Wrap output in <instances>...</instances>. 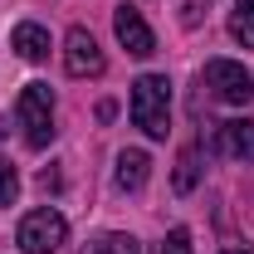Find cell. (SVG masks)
<instances>
[{
	"mask_svg": "<svg viewBox=\"0 0 254 254\" xmlns=\"http://www.w3.org/2000/svg\"><path fill=\"white\" fill-rule=\"evenodd\" d=\"M132 123L152 142H161L171 132V83H166V73H142L132 83Z\"/></svg>",
	"mask_w": 254,
	"mask_h": 254,
	"instance_id": "6da1fadb",
	"label": "cell"
},
{
	"mask_svg": "<svg viewBox=\"0 0 254 254\" xmlns=\"http://www.w3.org/2000/svg\"><path fill=\"white\" fill-rule=\"evenodd\" d=\"M15 113H20V127H25V142L34 152H44L54 142V88L49 83H25Z\"/></svg>",
	"mask_w": 254,
	"mask_h": 254,
	"instance_id": "7a4b0ae2",
	"label": "cell"
},
{
	"mask_svg": "<svg viewBox=\"0 0 254 254\" xmlns=\"http://www.w3.org/2000/svg\"><path fill=\"white\" fill-rule=\"evenodd\" d=\"M68 240V220H64L59 210H30L20 230H15V245L20 254H54Z\"/></svg>",
	"mask_w": 254,
	"mask_h": 254,
	"instance_id": "3957f363",
	"label": "cell"
},
{
	"mask_svg": "<svg viewBox=\"0 0 254 254\" xmlns=\"http://www.w3.org/2000/svg\"><path fill=\"white\" fill-rule=\"evenodd\" d=\"M200 83L220 98V103H235V108H245V103L254 98L250 68H245V64H235V59H210V64H205V73H200Z\"/></svg>",
	"mask_w": 254,
	"mask_h": 254,
	"instance_id": "277c9868",
	"label": "cell"
},
{
	"mask_svg": "<svg viewBox=\"0 0 254 254\" xmlns=\"http://www.w3.org/2000/svg\"><path fill=\"white\" fill-rule=\"evenodd\" d=\"M64 68H68L73 78H98V73L108 68L103 49H98V39L83 30V25H73V30H68V39H64Z\"/></svg>",
	"mask_w": 254,
	"mask_h": 254,
	"instance_id": "5b68a950",
	"label": "cell"
},
{
	"mask_svg": "<svg viewBox=\"0 0 254 254\" xmlns=\"http://www.w3.org/2000/svg\"><path fill=\"white\" fill-rule=\"evenodd\" d=\"M113 30H118V44H123L132 59L157 54V39H152V30H147V20H142L137 5H118V10H113Z\"/></svg>",
	"mask_w": 254,
	"mask_h": 254,
	"instance_id": "8992f818",
	"label": "cell"
},
{
	"mask_svg": "<svg viewBox=\"0 0 254 254\" xmlns=\"http://www.w3.org/2000/svg\"><path fill=\"white\" fill-rule=\"evenodd\" d=\"M215 147L230 161H254V118H230V123H220Z\"/></svg>",
	"mask_w": 254,
	"mask_h": 254,
	"instance_id": "52a82bcc",
	"label": "cell"
},
{
	"mask_svg": "<svg viewBox=\"0 0 254 254\" xmlns=\"http://www.w3.org/2000/svg\"><path fill=\"white\" fill-rule=\"evenodd\" d=\"M147 176H152V157H147L142 147H127V152H118V171H113L118 190H142V186H147Z\"/></svg>",
	"mask_w": 254,
	"mask_h": 254,
	"instance_id": "ba28073f",
	"label": "cell"
},
{
	"mask_svg": "<svg viewBox=\"0 0 254 254\" xmlns=\"http://www.w3.org/2000/svg\"><path fill=\"white\" fill-rule=\"evenodd\" d=\"M10 49H15L20 59H30V64L49 59V30L34 25V20H25V25H15V34H10Z\"/></svg>",
	"mask_w": 254,
	"mask_h": 254,
	"instance_id": "9c48e42d",
	"label": "cell"
},
{
	"mask_svg": "<svg viewBox=\"0 0 254 254\" xmlns=\"http://www.w3.org/2000/svg\"><path fill=\"white\" fill-rule=\"evenodd\" d=\"M230 34H235L245 49H254V0H235V10H230Z\"/></svg>",
	"mask_w": 254,
	"mask_h": 254,
	"instance_id": "30bf717a",
	"label": "cell"
},
{
	"mask_svg": "<svg viewBox=\"0 0 254 254\" xmlns=\"http://www.w3.org/2000/svg\"><path fill=\"white\" fill-rule=\"evenodd\" d=\"M195 181H200V147H186L176 161V190L186 195V190H195Z\"/></svg>",
	"mask_w": 254,
	"mask_h": 254,
	"instance_id": "8fae6325",
	"label": "cell"
},
{
	"mask_svg": "<svg viewBox=\"0 0 254 254\" xmlns=\"http://www.w3.org/2000/svg\"><path fill=\"white\" fill-rule=\"evenodd\" d=\"M83 254H137V240L113 230V235H98V240H93V245H88Z\"/></svg>",
	"mask_w": 254,
	"mask_h": 254,
	"instance_id": "7c38bea8",
	"label": "cell"
},
{
	"mask_svg": "<svg viewBox=\"0 0 254 254\" xmlns=\"http://www.w3.org/2000/svg\"><path fill=\"white\" fill-rule=\"evenodd\" d=\"M15 190H20V176H15V166L0 157V205H10L15 200Z\"/></svg>",
	"mask_w": 254,
	"mask_h": 254,
	"instance_id": "4fadbf2b",
	"label": "cell"
},
{
	"mask_svg": "<svg viewBox=\"0 0 254 254\" xmlns=\"http://www.w3.org/2000/svg\"><path fill=\"white\" fill-rule=\"evenodd\" d=\"M161 254H190V230H181V225H176V230L161 240Z\"/></svg>",
	"mask_w": 254,
	"mask_h": 254,
	"instance_id": "5bb4252c",
	"label": "cell"
},
{
	"mask_svg": "<svg viewBox=\"0 0 254 254\" xmlns=\"http://www.w3.org/2000/svg\"><path fill=\"white\" fill-rule=\"evenodd\" d=\"M225 254H250V250H225Z\"/></svg>",
	"mask_w": 254,
	"mask_h": 254,
	"instance_id": "9a60e30c",
	"label": "cell"
}]
</instances>
